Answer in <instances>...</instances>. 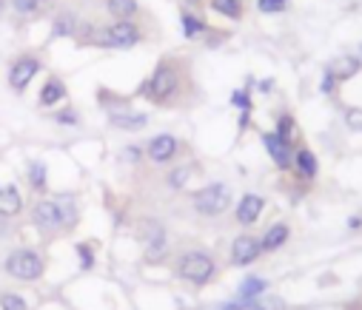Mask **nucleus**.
Instances as JSON below:
<instances>
[{
	"label": "nucleus",
	"instance_id": "nucleus-1",
	"mask_svg": "<svg viewBox=\"0 0 362 310\" xmlns=\"http://www.w3.org/2000/svg\"><path fill=\"white\" fill-rule=\"evenodd\" d=\"M229 205H231V188L223 182H214L194 194V208L203 216H220L229 211Z\"/></svg>",
	"mask_w": 362,
	"mask_h": 310
},
{
	"label": "nucleus",
	"instance_id": "nucleus-2",
	"mask_svg": "<svg viewBox=\"0 0 362 310\" xmlns=\"http://www.w3.org/2000/svg\"><path fill=\"white\" fill-rule=\"evenodd\" d=\"M217 265L208 254H200V251H191L180 259V276L188 279L191 285H205L211 276H214Z\"/></svg>",
	"mask_w": 362,
	"mask_h": 310
},
{
	"label": "nucleus",
	"instance_id": "nucleus-3",
	"mask_svg": "<svg viewBox=\"0 0 362 310\" xmlns=\"http://www.w3.org/2000/svg\"><path fill=\"white\" fill-rule=\"evenodd\" d=\"M6 271H9V276H15V279L35 282V279L43 276V259H40L35 251H15V254L6 259Z\"/></svg>",
	"mask_w": 362,
	"mask_h": 310
},
{
	"label": "nucleus",
	"instance_id": "nucleus-4",
	"mask_svg": "<svg viewBox=\"0 0 362 310\" xmlns=\"http://www.w3.org/2000/svg\"><path fill=\"white\" fill-rule=\"evenodd\" d=\"M177 86H180V77H177V68L174 66H169V63H163L157 71H155V77L149 80V86H146V92H149V97L152 100H157V103H163V100H169L174 92H177Z\"/></svg>",
	"mask_w": 362,
	"mask_h": 310
},
{
	"label": "nucleus",
	"instance_id": "nucleus-5",
	"mask_svg": "<svg viewBox=\"0 0 362 310\" xmlns=\"http://www.w3.org/2000/svg\"><path fill=\"white\" fill-rule=\"evenodd\" d=\"M263 145H265V151H268V157L277 163V168H291L294 166V148H291V142H285L277 131H268V134H263Z\"/></svg>",
	"mask_w": 362,
	"mask_h": 310
},
{
	"label": "nucleus",
	"instance_id": "nucleus-6",
	"mask_svg": "<svg viewBox=\"0 0 362 310\" xmlns=\"http://www.w3.org/2000/svg\"><path fill=\"white\" fill-rule=\"evenodd\" d=\"M103 35H106V37H103V43H106V46H114V49H131V46L140 40L137 26H131L128 20L114 23V26H111V29H106Z\"/></svg>",
	"mask_w": 362,
	"mask_h": 310
},
{
	"label": "nucleus",
	"instance_id": "nucleus-7",
	"mask_svg": "<svg viewBox=\"0 0 362 310\" xmlns=\"http://www.w3.org/2000/svg\"><path fill=\"white\" fill-rule=\"evenodd\" d=\"M260 254H263V245H260V240L251 237V234L237 237L234 245H231V262H234V265H251Z\"/></svg>",
	"mask_w": 362,
	"mask_h": 310
},
{
	"label": "nucleus",
	"instance_id": "nucleus-8",
	"mask_svg": "<svg viewBox=\"0 0 362 310\" xmlns=\"http://www.w3.org/2000/svg\"><path fill=\"white\" fill-rule=\"evenodd\" d=\"M177 148H180V142H177V137H171V134H157L152 142H149V157L155 160V163H169L174 154H177Z\"/></svg>",
	"mask_w": 362,
	"mask_h": 310
},
{
	"label": "nucleus",
	"instance_id": "nucleus-9",
	"mask_svg": "<svg viewBox=\"0 0 362 310\" xmlns=\"http://www.w3.org/2000/svg\"><path fill=\"white\" fill-rule=\"evenodd\" d=\"M37 74V60L35 57H23V60H18L15 66H12V71H9V83H12V89L15 92H23L29 83H32V77Z\"/></svg>",
	"mask_w": 362,
	"mask_h": 310
},
{
	"label": "nucleus",
	"instance_id": "nucleus-10",
	"mask_svg": "<svg viewBox=\"0 0 362 310\" xmlns=\"http://www.w3.org/2000/svg\"><path fill=\"white\" fill-rule=\"evenodd\" d=\"M32 216H35V225H37L40 230H54V228H63V225H60V208H57V202H52V199L37 202Z\"/></svg>",
	"mask_w": 362,
	"mask_h": 310
},
{
	"label": "nucleus",
	"instance_id": "nucleus-11",
	"mask_svg": "<svg viewBox=\"0 0 362 310\" xmlns=\"http://www.w3.org/2000/svg\"><path fill=\"white\" fill-rule=\"evenodd\" d=\"M263 208H265V199H263V197L246 194V197L240 199V205H237V222H240V225H254V222L260 219Z\"/></svg>",
	"mask_w": 362,
	"mask_h": 310
},
{
	"label": "nucleus",
	"instance_id": "nucleus-12",
	"mask_svg": "<svg viewBox=\"0 0 362 310\" xmlns=\"http://www.w3.org/2000/svg\"><path fill=\"white\" fill-rule=\"evenodd\" d=\"M303 180H314L320 174V163H317V154L311 148H297L294 151V166H291Z\"/></svg>",
	"mask_w": 362,
	"mask_h": 310
},
{
	"label": "nucleus",
	"instance_id": "nucleus-13",
	"mask_svg": "<svg viewBox=\"0 0 362 310\" xmlns=\"http://www.w3.org/2000/svg\"><path fill=\"white\" fill-rule=\"evenodd\" d=\"M288 234H291V230H288V225H285V222H277V225H271V228L265 230V237L260 240L263 251H265V254H271V251L282 248V245L288 242Z\"/></svg>",
	"mask_w": 362,
	"mask_h": 310
},
{
	"label": "nucleus",
	"instance_id": "nucleus-14",
	"mask_svg": "<svg viewBox=\"0 0 362 310\" xmlns=\"http://www.w3.org/2000/svg\"><path fill=\"white\" fill-rule=\"evenodd\" d=\"M362 68V57H337L331 66H328V74H334L337 80H351V77Z\"/></svg>",
	"mask_w": 362,
	"mask_h": 310
},
{
	"label": "nucleus",
	"instance_id": "nucleus-15",
	"mask_svg": "<svg viewBox=\"0 0 362 310\" xmlns=\"http://www.w3.org/2000/svg\"><path fill=\"white\" fill-rule=\"evenodd\" d=\"M20 208H23V199L15 185L0 188V216H18Z\"/></svg>",
	"mask_w": 362,
	"mask_h": 310
},
{
	"label": "nucleus",
	"instance_id": "nucleus-16",
	"mask_svg": "<svg viewBox=\"0 0 362 310\" xmlns=\"http://www.w3.org/2000/svg\"><path fill=\"white\" fill-rule=\"evenodd\" d=\"M109 15L117 20H131L137 15V0H109L106 4Z\"/></svg>",
	"mask_w": 362,
	"mask_h": 310
},
{
	"label": "nucleus",
	"instance_id": "nucleus-17",
	"mask_svg": "<svg viewBox=\"0 0 362 310\" xmlns=\"http://www.w3.org/2000/svg\"><path fill=\"white\" fill-rule=\"evenodd\" d=\"M146 123H149L146 114H114V117H111V125L126 128V131H140Z\"/></svg>",
	"mask_w": 362,
	"mask_h": 310
},
{
	"label": "nucleus",
	"instance_id": "nucleus-18",
	"mask_svg": "<svg viewBox=\"0 0 362 310\" xmlns=\"http://www.w3.org/2000/svg\"><path fill=\"white\" fill-rule=\"evenodd\" d=\"M211 9L226 15V18H231V20L243 18V4H240V0H211Z\"/></svg>",
	"mask_w": 362,
	"mask_h": 310
},
{
	"label": "nucleus",
	"instance_id": "nucleus-19",
	"mask_svg": "<svg viewBox=\"0 0 362 310\" xmlns=\"http://www.w3.org/2000/svg\"><path fill=\"white\" fill-rule=\"evenodd\" d=\"M63 94H66V89H63L60 80H46V86H43V92H40V103H43V106H54V103L63 100Z\"/></svg>",
	"mask_w": 362,
	"mask_h": 310
},
{
	"label": "nucleus",
	"instance_id": "nucleus-20",
	"mask_svg": "<svg viewBox=\"0 0 362 310\" xmlns=\"http://www.w3.org/2000/svg\"><path fill=\"white\" fill-rule=\"evenodd\" d=\"M277 134H279L285 142H294V137H297V123H294L291 114H282V117L277 120Z\"/></svg>",
	"mask_w": 362,
	"mask_h": 310
},
{
	"label": "nucleus",
	"instance_id": "nucleus-21",
	"mask_svg": "<svg viewBox=\"0 0 362 310\" xmlns=\"http://www.w3.org/2000/svg\"><path fill=\"white\" fill-rule=\"evenodd\" d=\"M268 285L263 282V279H257V276H248L243 285H240V299H257L263 290H265Z\"/></svg>",
	"mask_w": 362,
	"mask_h": 310
},
{
	"label": "nucleus",
	"instance_id": "nucleus-22",
	"mask_svg": "<svg viewBox=\"0 0 362 310\" xmlns=\"http://www.w3.org/2000/svg\"><path fill=\"white\" fill-rule=\"evenodd\" d=\"M57 208H60V225H75L78 222V208H75V199H57Z\"/></svg>",
	"mask_w": 362,
	"mask_h": 310
},
{
	"label": "nucleus",
	"instance_id": "nucleus-23",
	"mask_svg": "<svg viewBox=\"0 0 362 310\" xmlns=\"http://www.w3.org/2000/svg\"><path fill=\"white\" fill-rule=\"evenodd\" d=\"M0 307L4 310H26V299L18 293H4L0 296Z\"/></svg>",
	"mask_w": 362,
	"mask_h": 310
},
{
	"label": "nucleus",
	"instance_id": "nucleus-24",
	"mask_svg": "<svg viewBox=\"0 0 362 310\" xmlns=\"http://www.w3.org/2000/svg\"><path fill=\"white\" fill-rule=\"evenodd\" d=\"M29 180H32V188L43 191V188H46V168H43L40 163H32V168H29Z\"/></svg>",
	"mask_w": 362,
	"mask_h": 310
},
{
	"label": "nucleus",
	"instance_id": "nucleus-25",
	"mask_svg": "<svg viewBox=\"0 0 362 310\" xmlns=\"http://www.w3.org/2000/svg\"><path fill=\"white\" fill-rule=\"evenodd\" d=\"M257 6L265 15H277V12H285L288 9V0H257Z\"/></svg>",
	"mask_w": 362,
	"mask_h": 310
},
{
	"label": "nucleus",
	"instance_id": "nucleus-26",
	"mask_svg": "<svg viewBox=\"0 0 362 310\" xmlns=\"http://www.w3.org/2000/svg\"><path fill=\"white\" fill-rule=\"evenodd\" d=\"M183 26H186V35H188V37H197V35L205 29L200 20H194V18H188V15H183Z\"/></svg>",
	"mask_w": 362,
	"mask_h": 310
},
{
	"label": "nucleus",
	"instance_id": "nucleus-27",
	"mask_svg": "<svg viewBox=\"0 0 362 310\" xmlns=\"http://www.w3.org/2000/svg\"><path fill=\"white\" fill-rule=\"evenodd\" d=\"M12 4H15V12H20V15H32L40 6L37 0H12Z\"/></svg>",
	"mask_w": 362,
	"mask_h": 310
},
{
	"label": "nucleus",
	"instance_id": "nucleus-28",
	"mask_svg": "<svg viewBox=\"0 0 362 310\" xmlns=\"http://www.w3.org/2000/svg\"><path fill=\"white\" fill-rule=\"evenodd\" d=\"M348 125L354 131H362V108H351L348 111Z\"/></svg>",
	"mask_w": 362,
	"mask_h": 310
},
{
	"label": "nucleus",
	"instance_id": "nucleus-29",
	"mask_svg": "<svg viewBox=\"0 0 362 310\" xmlns=\"http://www.w3.org/2000/svg\"><path fill=\"white\" fill-rule=\"evenodd\" d=\"M337 83H339V80H337V77L325 71V77H322V86H320V89H322V94H331V92L337 89Z\"/></svg>",
	"mask_w": 362,
	"mask_h": 310
},
{
	"label": "nucleus",
	"instance_id": "nucleus-30",
	"mask_svg": "<svg viewBox=\"0 0 362 310\" xmlns=\"http://www.w3.org/2000/svg\"><path fill=\"white\" fill-rule=\"evenodd\" d=\"M78 254H80V259H83V271H89V268L95 265V256L89 254V245H78Z\"/></svg>",
	"mask_w": 362,
	"mask_h": 310
},
{
	"label": "nucleus",
	"instance_id": "nucleus-31",
	"mask_svg": "<svg viewBox=\"0 0 362 310\" xmlns=\"http://www.w3.org/2000/svg\"><path fill=\"white\" fill-rule=\"evenodd\" d=\"M186 180H188V168H177V171L171 174V185H174V188L186 185Z\"/></svg>",
	"mask_w": 362,
	"mask_h": 310
},
{
	"label": "nucleus",
	"instance_id": "nucleus-32",
	"mask_svg": "<svg viewBox=\"0 0 362 310\" xmlns=\"http://www.w3.org/2000/svg\"><path fill=\"white\" fill-rule=\"evenodd\" d=\"M234 106H240V108H246V111H248V106H251V103H248V97H246L243 92H237V94H234Z\"/></svg>",
	"mask_w": 362,
	"mask_h": 310
},
{
	"label": "nucleus",
	"instance_id": "nucleus-33",
	"mask_svg": "<svg viewBox=\"0 0 362 310\" xmlns=\"http://www.w3.org/2000/svg\"><path fill=\"white\" fill-rule=\"evenodd\" d=\"M57 120H60V123H78V117L71 114V111H63V114H57Z\"/></svg>",
	"mask_w": 362,
	"mask_h": 310
},
{
	"label": "nucleus",
	"instance_id": "nucleus-34",
	"mask_svg": "<svg viewBox=\"0 0 362 310\" xmlns=\"http://www.w3.org/2000/svg\"><path fill=\"white\" fill-rule=\"evenodd\" d=\"M359 225H362V219H359V216H351V219H348V228H359Z\"/></svg>",
	"mask_w": 362,
	"mask_h": 310
},
{
	"label": "nucleus",
	"instance_id": "nucleus-35",
	"mask_svg": "<svg viewBox=\"0 0 362 310\" xmlns=\"http://www.w3.org/2000/svg\"><path fill=\"white\" fill-rule=\"evenodd\" d=\"M37 4H40V6H43V4H52V0H37Z\"/></svg>",
	"mask_w": 362,
	"mask_h": 310
},
{
	"label": "nucleus",
	"instance_id": "nucleus-36",
	"mask_svg": "<svg viewBox=\"0 0 362 310\" xmlns=\"http://www.w3.org/2000/svg\"><path fill=\"white\" fill-rule=\"evenodd\" d=\"M359 54H362V46H359Z\"/></svg>",
	"mask_w": 362,
	"mask_h": 310
}]
</instances>
